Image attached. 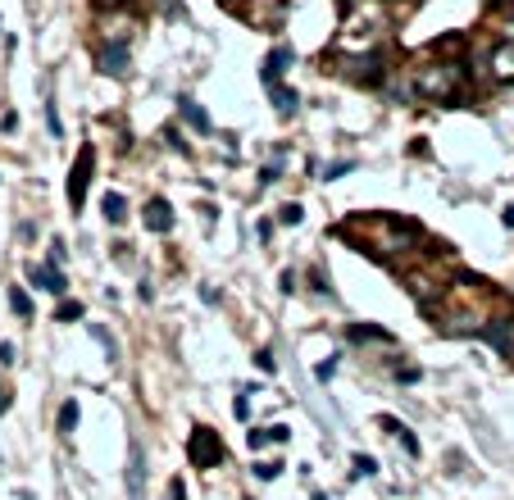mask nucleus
I'll use <instances>...</instances> for the list:
<instances>
[{
    "label": "nucleus",
    "mask_w": 514,
    "mask_h": 500,
    "mask_svg": "<svg viewBox=\"0 0 514 500\" xmlns=\"http://www.w3.org/2000/svg\"><path fill=\"white\" fill-rule=\"evenodd\" d=\"M410 87L423 100H437V105H455L459 91H464V64L459 59H432V64H419L410 73Z\"/></svg>",
    "instance_id": "1"
},
{
    "label": "nucleus",
    "mask_w": 514,
    "mask_h": 500,
    "mask_svg": "<svg viewBox=\"0 0 514 500\" xmlns=\"http://www.w3.org/2000/svg\"><path fill=\"white\" fill-rule=\"evenodd\" d=\"M364 237H369V255H378V260H392L396 250H410L423 241V232H419L415 218H401V214H378L364 223Z\"/></svg>",
    "instance_id": "2"
},
{
    "label": "nucleus",
    "mask_w": 514,
    "mask_h": 500,
    "mask_svg": "<svg viewBox=\"0 0 514 500\" xmlns=\"http://www.w3.org/2000/svg\"><path fill=\"white\" fill-rule=\"evenodd\" d=\"M91 169H96V146H82V151H77V164L68 169V205H73V214L82 209V200H87Z\"/></svg>",
    "instance_id": "3"
},
{
    "label": "nucleus",
    "mask_w": 514,
    "mask_h": 500,
    "mask_svg": "<svg viewBox=\"0 0 514 500\" xmlns=\"http://www.w3.org/2000/svg\"><path fill=\"white\" fill-rule=\"evenodd\" d=\"M187 459L196 468H214V464H223V441H219V432H209V427H196L191 432V441H187Z\"/></svg>",
    "instance_id": "4"
},
{
    "label": "nucleus",
    "mask_w": 514,
    "mask_h": 500,
    "mask_svg": "<svg viewBox=\"0 0 514 500\" xmlns=\"http://www.w3.org/2000/svg\"><path fill=\"white\" fill-rule=\"evenodd\" d=\"M478 337L487 341V346H492L501 359H514V318H510V314H496V318H487V323L478 327Z\"/></svg>",
    "instance_id": "5"
},
{
    "label": "nucleus",
    "mask_w": 514,
    "mask_h": 500,
    "mask_svg": "<svg viewBox=\"0 0 514 500\" xmlns=\"http://www.w3.org/2000/svg\"><path fill=\"white\" fill-rule=\"evenodd\" d=\"M350 77L355 82H364V87H378L387 77V59L378 50H369V55H360V59H350Z\"/></svg>",
    "instance_id": "6"
},
{
    "label": "nucleus",
    "mask_w": 514,
    "mask_h": 500,
    "mask_svg": "<svg viewBox=\"0 0 514 500\" xmlns=\"http://www.w3.org/2000/svg\"><path fill=\"white\" fill-rule=\"evenodd\" d=\"M128 500H146V455L142 441L128 446Z\"/></svg>",
    "instance_id": "7"
},
{
    "label": "nucleus",
    "mask_w": 514,
    "mask_h": 500,
    "mask_svg": "<svg viewBox=\"0 0 514 500\" xmlns=\"http://www.w3.org/2000/svg\"><path fill=\"white\" fill-rule=\"evenodd\" d=\"M128 64H132V50H128V41H110L105 50H100V73H110V77H123L128 73Z\"/></svg>",
    "instance_id": "8"
},
{
    "label": "nucleus",
    "mask_w": 514,
    "mask_h": 500,
    "mask_svg": "<svg viewBox=\"0 0 514 500\" xmlns=\"http://www.w3.org/2000/svg\"><path fill=\"white\" fill-rule=\"evenodd\" d=\"M146 228L151 232H160V237H164V232H173V205H169L164 196H151L146 200Z\"/></svg>",
    "instance_id": "9"
},
{
    "label": "nucleus",
    "mask_w": 514,
    "mask_h": 500,
    "mask_svg": "<svg viewBox=\"0 0 514 500\" xmlns=\"http://www.w3.org/2000/svg\"><path fill=\"white\" fill-rule=\"evenodd\" d=\"M292 64H296V50H292V46H274V50H269V59H264V68H260V82H264V87H269V82H278V77H283Z\"/></svg>",
    "instance_id": "10"
},
{
    "label": "nucleus",
    "mask_w": 514,
    "mask_h": 500,
    "mask_svg": "<svg viewBox=\"0 0 514 500\" xmlns=\"http://www.w3.org/2000/svg\"><path fill=\"white\" fill-rule=\"evenodd\" d=\"M28 282L41 287V291H50V296H64V291H68L64 273H59V269H46V264H28Z\"/></svg>",
    "instance_id": "11"
},
{
    "label": "nucleus",
    "mask_w": 514,
    "mask_h": 500,
    "mask_svg": "<svg viewBox=\"0 0 514 500\" xmlns=\"http://www.w3.org/2000/svg\"><path fill=\"white\" fill-rule=\"evenodd\" d=\"M487 68H492V77L496 82H514V46L505 41V46H496L492 50V59H487Z\"/></svg>",
    "instance_id": "12"
},
{
    "label": "nucleus",
    "mask_w": 514,
    "mask_h": 500,
    "mask_svg": "<svg viewBox=\"0 0 514 500\" xmlns=\"http://www.w3.org/2000/svg\"><path fill=\"white\" fill-rule=\"evenodd\" d=\"M350 341H355V346H364V341H383V346H392V332H387V327H373V323H350V332H346Z\"/></svg>",
    "instance_id": "13"
},
{
    "label": "nucleus",
    "mask_w": 514,
    "mask_h": 500,
    "mask_svg": "<svg viewBox=\"0 0 514 500\" xmlns=\"http://www.w3.org/2000/svg\"><path fill=\"white\" fill-rule=\"evenodd\" d=\"M269 100H274L278 114H296V105H301L296 87H283V82H269Z\"/></svg>",
    "instance_id": "14"
},
{
    "label": "nucleus",
    "mask_w": 514,
    "mask_h": 500,
    "mask_svg": "<svg viewBox=\"0 0 514 500\" xmlns=\"http://www.w3.org/2000/svg\"><path fill=\"white\" fill-rule=\"evenodd\" d=\"M178 114H182V119L191 123L196 132H209V114H205V109H200L191 96H182V100H178Z\"/></svg>",
    "instance_id": "15"
},
{
    "label": "nucleus",
    "mask_w": 514,
    "mask_h": 500,
    "mask_svg": "<svg viewBox=\"0 0 514 500\" xmlns=\"http://www.w3.org/2000/svg\"><path fill=\"white\" fill-rule=\"evenodd\" d=\"M100 214L110 218V223H123V218H128V200H123V191H105V200H100Z\"/></svg>",
    "instance_id": "16"
},
{
    "label": "nucleus",
    "mask_w": 514,
    "mask_h": 500,
    "mask_svg": "<svg viewBox=\"0 0 514 500\" xmlns=\"http://www.w3.org/2000/svg\"><path fill=\"white\" fill-rule=\"evenodd\" d=\"M378 423H383V427H392V432H396V441L405 446V455H419V441H415V432H410L405 423H396V419H378Z\"/></svg>",
    "instance_id": "17"
},
{
    "label": "nucleus",
    "mask_w": 514,
    "mask_h": 500,
    "mask_svg": "<svg viewBox=\"0 0 514 500\" xmlns=\"http://www.w3.org/2000/svg\"><path fill=\"white\" fill-rule=\"evenodd\" d=\"M10 309L19 318H32V300H28V291L23 287H10Z\"/></svg>",
    "instance_id": "18"
},
{
    "label": "nucleus",
    "mask_w": 514,
    "mask_h": 500,
    "mask_svg": "<svg viewBox=\"0 0 514 500\" xmlns=\"http://www.w3.org/2000/svg\"><path fill=\"white\" fill-rule=\"evenodd\" d=\"M77 414H82V410H77V401H64V405H59V432H73V427H77Z\"/></svg>",
    "instance_id": "19"
},
{
    "label": "nucleus",
    "mask_w": 514,
    "mask_h": 500,
    "mask_svg": "<svg viewBox=\"0 0 514 500\" xmlns=\"http://www.w3.org/2000/svg\"><path fill=\"white\" fill-rule=\"evenodd\" d=\"M87 309H82V300H59V309H55V318L59 323H73V318H82Z\"/></svg>",
    "instance_id": "20"
},
{
    "label": "nucleus",
    "mask_w": 514,
    "mask_h": 500,
    "mask_svg": "<svg viewBox=\"0 0 514 500\" xmlns=\"http://www.w3.org/2000/svg\"><path fill=\"white\" fill-rule=\"evenodd\" d=\"M350 468H355V478H373V473H378V459H373V455H355Z\"/></svg>",
    "instance_id": "21"
},
{
    "label": "nucleus",
    "mask_w": 514,
    "mask_h": 500,
    "mask_svg": "<svg viewBox=\"0 0 514 500\" xmlns=\"http://www.w3.org/2000/svg\"><path fill=\"white\" fill-rule=\"evenodd\" d=\"M301 218H305V209L296 205V200H292V205H283V209H278V223H287V228H296Z\"/></svg>",
    "instance_id": "22"
},
{
    "label": "nucleus",
    "mask_w": 514,
    "mask_h": 500,
    "mask_svg": "<svg viewBox=\"0 0 514 500\" xmlns=\"http://www.w3.org/2000/svg\"><path fill=\"white\" fill-rule=\"evenodd\" d=\"M269 441H274V436H269V427H251V432H246V446H251V450H264Z\"/></svg>",
    "instance_id": "23"
},
{
    "label": "nucleus",
    "mask_w": 514,
    "mask_h": 500,
    "mask_svg": "<svg viewBox=\"0 0 514 500\" xmlns=\"http://www.w3.org/2000/svg\"><path fill=\"white\" fill-rule=\"evenodd\" d=\"M332 373H337V355H328V359H323V364L314 369V378H318V382H332Z\"/></svg>",
    "instance_id": "24"
},
{
    "label": "nucleus",
    "mask_w": 514,
    "mask_h": 500,
    "mask_svg": "<svg viewBox=\"0 0 514 500\" xmlns=\"http://www.w3.org/2000/svg\"><path fill=\"white\" fill-rule=\"evenodd\" d=\"M278 473H283V464H255V478H264V482H274Z\"/></svg>",
    "instance_id": "25"
},
{
    "label": "nucleus",
    "mask_w": 514,
    "mask_h": 500,
    "mask_svg": "<svg viewBox=\"0 0 514 500\" xmlns=\"http://www.w3.org/2000/svg\"><path fill=\"white\" fill-rule=\"evenodd\" d=\"M255 364H260L264 373H274V350H269V346H264V350H255Z\"/></svg>",
    "instance_id": "26"
},
{
    "label": "nucleus",
    "mask_w": 514,
    "mask_h": 500,
    "mask_svg": "<svg viewBox=\"0 0 514 500\" xmlns=\"http://www.w3.org/2000/svg\"><path fill=\"white\" fill-rule=\"evenodd\" d=\"M232 414H237V419H251V401H246V396H237V405H232Z\"/></svg>",
    "instance_id": "27"
},
{
    "label": "nucleus",
    "mask_w": 514,
    "mask_h": 500,
    "mask_svg": "<svg viewBox=\"0 0 514 500\" xmlns=\"http://www.w3.org/2000/svg\"><path fill=\"white\" fill-rule=\"evenodd\" d=\"M46 123H50V132H55V137L64 132V128H59V114H55V105H46Z\"/></svg>",
    "instance_id": "28"
},
{
    "label": "nucleus",
    "mask_w": 514,
    "mask_h": 500,
    "mask_svg": "<svg viewBox=\"0 0 514 500\" xmlns=\"http://www.w3.org/2000/svg\"><path fill=\"white\" fill-rule=\"evenodd\" d=\"M269 182H278V164H269V169H260V186H269Z\"/></svg>",
    "instance_id": "29"
},
{
    "label": "nucleus",
    "mask_w": 514,
    "mask_h": 500,
    "mask_svg": "<svg viewBox=\"0 0 514 500\" xmlns=\"http://www.w3.org/2000/svg\"><path fill=\"white\" fill-rule=\"evenodd\" d=\"M310 282H314V291H323V296H328V278H323V273H318V269L310 273Z\"/></svg>",
    "instance_id": "30"
},
{
    "label": "nucleus",
    "mask_w": 514,
    "mask_h": 500,
    "mask_svg": "<svg viewBox=\"0 0 514 500\" xmlns=\"http://www.w3.org/2000/svg\"><path fill=\"white\" fill-rule=\"evenodd\" d=\"M59 260H64V241L55 237V241H50V264H59Z\"/></svg>",
    "instance_id": "31"
},
{
    "label": "nucleus",
    "mask_w": 514,
    "mask_h": 500,
    "mask_svg": "<svg viewBox=\"0 0 514 500\" xmlns=\"http://www.w3.org/2000/svg\"><path fill=\"white\" fill-rule=\"evenodd\" d=\"M350 169H355V164L341 160V164H332V169H328V177H341V173H350Z\"/></svg>",
    "instance_id": "32"
},
{
    "label": "nucleus",
    "mask_w": 514,
    "mask_h": 500,
    "mask_svg": "<svg viewBox=\"0 0 514 500\" xmlns=\"http://www.w3.org/2000/svg\"><path fill=\"white\" fill-rule=\"evenodd\" d=\"M296 282H301V278H296V273H292V269H287V273H283V291H287V296H292V291H296Z\"/></svg>",
    "instance_id": "33"
},
{
    "label": "nucleus",
    "mask_w": 514,
    "mask_h": 500,
    "mask_svg": "<svg viewBox=\"0 0 514 500\" xmlns=\"http://www.w3.org/2000/svg\"><path fill=\"white\" fill-rule=\"evenodd\" d=\"M269 436H274V441H287V436H292V427H283V423H274V427H269Z\"/></svg>",
    "instance_id": "34"
},
{
    "label": "nucleus",
    "mask_w": 514,
    "mask_h": 500,
    "mask_svg": "<svg viewBox=\"0 0 514 500\" xmlns=\"http://www.w3.org/2000/svg\"><path fill=\"white\" fill-rule=\"evenodd\" d=\"M0 364H14V346H10V341H0Z\"/></svg>",
    "instance_id": "35"
},
{
    "label": "nucleus",
    "mask_w": 514,
    "mask_h": 500,
    "mask_svg": "<svg viewBox=\"0 0 514 500\" xmlns=\"http://www.w3.org/2000/svg\"><path fill=\"white\" fill-rule=\"evenodd\" d=\"M501 223H505V228H514V205H505V209H501Z\"/></svg>",
    "instance_id": "36"
},
{
    "label": "nucleus",
    "mask_w": 514,
    "mask_h": 500,
    "mask_svg": "<svg viewBox=\"0 0 514 500\" xmlns=\"http://www.w3.org/2000/svg\"><path fill=\"white\" fill-rule=\"evenodd\" d=\"M100 10H119V5H128V0H96Z\"/></svg>",
    "instance_id": "37"
},
{
    "label": "nucleus",
    "mask_w": 514,
    "mask_h": 500,
    "mask_svg": "<svg viewBox=\"0 0 514 500\" xmlns=\"http://www.w3.org/2000/svg\"><path fill=\"white\" fill-rule=\"evenodd\" d=\"M10 410V392H5V387H0V414Z\"/></svg>",
    "instance_id": "38"
},
{
    "label": "nucleus",
    "mask_w": 514,
    "mask_h": 500,
    "mask_svg": "<svg viewBox=\"0 0 514 500\" xmlns=\"http://www.w3.org/2000/svg\"><path fill=\"white\" fill-rule=\"evenodd\" d=\"M487 5H492V10H505V5H510L514 10V0H487Z\"/></svg>",
    "instance_id": "39"
}]
</instances>
